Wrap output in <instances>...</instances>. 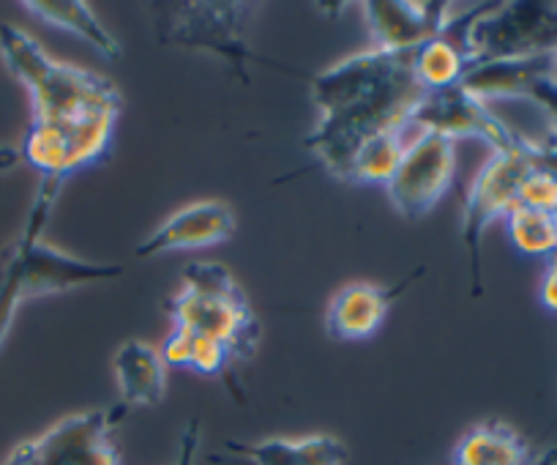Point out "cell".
<instances>
[{"label":"cell","instance_id":"1","mask_svg":"<svg viewBox=\"0 0 557 465\" xmlns=\"http://www.w3.org/2000/svg\"><path fill=\"white\" fill-rule=\"evenodd\" d=\"M424 94L412 74V50L391 52L369 47L356 52L312 79L320 121L304 137V146L331 175L350 181L358 148L380 132L410 126Z\"/></svg>","mask_w":557,"mask_h":465},{"label":"cell","instance_id":"2","mask_svg":"<svg viewBox=\"0 0 557 465\" xmlns=\"http://www.w3.org/2000/svg\"><path fill=\"white\" fill-rule=\"evenodd\" d=\"M0 58L28 88L34 124L69 132L96 115H121L123 99L110 79L83 66L55 61L17 25H0Z\"/></svg>","mask_w":557,"mask_h":465},{"label":"cell","instance_id":"3","mask_svg":"<svg viewBox=\"0 0 557 465\" xmlns=\"http://www.w3.org/2000/svg\"><path fill=\"white\" fill-rule=\"evenodd\" d=\"M58 195H61V186L41 181L23 236L12 247L3 249L7 264L0 277V347L9 340L20 307L30 298L74 291V287L115 280L123 274L121 266L88 264L41 242V230L50 222Z\"/></svg>","mask_w":557,"mask_h":465},{"label":"cell","instance_id":"4","mask_svg":"<svg viewBox=\"0 0 557 465\" xmlns=\"http://www.w3.org/2000/svg\"><path fill=\"white\" fill-rule=\"evenodd\" d=\"M181 274L184 287L164 302L173 326L222 342L235 362H249L260 340V320L227 266L189 264Z\"/></svg>","mask_w":557,"mask_h":465},{"label":"cell","instance_id":"5","mask_svg":"<svg viewBox=\"0 0 557 465\" xmlns=\"http://www.w3.org/2000/svg\"><path fill=\"white\" fill-rule=\"evenodd\" d=\"M462 41L470 66L555 56L557 3L519 0V3H490L473 9Z\"/></svg>","mask_w":557,"mask_h":465},{"label":"cell","instance_id":"6","mask_svg":"<svg viewBox=\"0 0 557 465\" xmlns=\"http://www.w3.org/2000/svg\"><path fill=\"white\" fill-rule=\"evenodd\" d=\"M535 168L533 148L528 137L519 135L517 146L492 151L484 168L475 173L465 197L462 213V244L470 255V277H473V296H481V238L492 222L506 217L519 200V186L524 175Z\"/></svg>","mask_w":557,"mask_h":465},{"label":"cell","instance_id":"7","mask_svg":"<svg viewBox=\"0 0 557 465\" xmlns=\"http://www.w3.org/2000/svg\"><path fill=\"white\" fill-rule=\"evenodd\" d=\"M126 411L121 403L110 411L66 416L41 436L14 446L3 465H121L112 430Z\"/></svg>","mask_w":557,"mask_h":465},{"label":"cell","instance_id":"8","mask_svg":"<svg viewBox=\"0 0 557 465\" xmlns=\"http://www.w3.org/2000/svg\"><path fill=\"white\" fill-rule=\"evenodd\" d=\"M454 173H457L454 143L432 132H416L405 159L385 184L391 206L405 219L424 217L451 189Z\"/></svg>","mask_w":557,"mask_h":465},{"label":"cell","instance_id":"9","mask_svg":"<svg viewBox=\"0 0 557 465\" xmlns=\"http://www.w3.org/2000/svg\"><path fill=\"white\" fill-rule=\"evenodd\" d=\"M410 126L416 132H432L446 140H457V137H479L492 151H503V148L517 146L519 135L508 130L490 105L470 96L462 85L443 90H430L424 99L418 101L416 112H412Z\"/></svg>","mask_w":557,"mask_h":465},{"label":"cell","instance_id":"10","mask_svg":"<svg viewBox=\"0 0 557 465\" xmlns=\"http://www.w3.org/2000/svg\"><path fill=\"white\" fill-rule=\"evenodd\" d=\"M244 9V3H189L164 30V41L216 52L219 58L233 63L244 83H249L244 61H251V50L240 34Z\"/></svg>","mask_w":557,"mask_h":465},{"label":"cell","instance_id":"11","mask_svg":"<svg viewBox=\"0 0 557 465\" xmlns=\"http://www.w3.org/2000/svg\"><path fill=\"white\" fill-rule=\"evenodd\" d=\"M363 20L372 34V47L410 52L426 39L441 36L457 20L451 3H418V0H369L361 3Z\"/></svg>","mask_w":557,"mask_h":465},{"label":"cell","instance_id":"12","mask_svg":"<svg viewBox=\"0 0 557 465\" xmlns=\"http://www.w3.org/2000/svg\"><path fill=\"white\" fill-rule=\"evenodd\" d=\"M235 236V217L227 203L200 200L181 208L164 224H159L151 236L137 244V258L175 253V249H206L230 242Z\"/></svg>","mask_w":557,"mask_h":465},{"label":"cell","instance_id":"13","mask_svg":"<svg viewBox=\"0 0 557 465\" xmlns=\"http://www.w3.org/2000/svg\"><path fill=\"white\" fill-rule=\"evenodd\" d=\"M410 282L412 277H405L391 287L372 285V282H352V285L342 287L325 309V331H329L331 340L361 342L377 334L394 298Z\"/></svg>","mask_w":557,"mask_h":465},{"label":"cell","instance_id":"14","mask_svg":"<svg viewBox=\"0 0 557 465\" xmlns=\"http://www.w3.org/2000/svg\"><path fill=\"white\" fill-rule=\"evenodd\" d=\"M117 392L121 403L126 408H151L164 400L168 392V365L162 362V354L143 340H128L117 347L115 359Z\"/></svg>","mask_w":557,"mask_h":465},{"label":"cell","instance_id":"15","mask_svg":"<svg viewBox=\"0 0 557 465\" xmlns=\"http://www.w3.org/2000/svg\"><path fill=\"white\" fill-rule=\"evenodd\" d=\"M470 17L468 14H457L451 25L443 30L435 39H426L424 45H418L412 50V74H416L418 85L430 94V90L454 88L462 83V77L470 69V58L465 52L462 34L468 28Z\"/></svg>","mask_w":557,"mask_h":465},{"label":"cell","instance_id":"16","mask_svg":"<svg viewBox=\"0 0 557 465\" xmlns=\"http://www.w3.org/2000/svg\"><path fill=\"white\" fill-rule=\"evenodd\" d=\"M227 452L251 465H345L347 449L334 436H307L298 441L271 438L260 443L227 441Z\"/></svg>","mask_w":557,"mask_h":465},{"label":"cell","instance_id":"17","mask_svg":"<svg viewBox=\"0 0 557 465\" xmlns=\"http://www.w3.org/2000/svg\"><path fill=\"white\" fill-rule=\"evenodd\" d=\"M23 9H28L36 20L52 25L58 30H66L74 34L77 39L88 41L99 56H104L107 61H117L121 58V45H117L115 36L101 25V20L96 17L94 9L83 0H25Z\"/></svg>","mask_w":557,"mask_h":465},{"label":"cell","instance_id":"18","mask_svg":"<svg viewBox=\"0 0 557 465\" xmlns=\"http://www.w3.org/2000/svg\"><path fill=\"white\" fill-rule=\"evenodd\" d=\"M530 460L528 441L503 421L473 427L454 449V465H530Z\"/></svg>","mask_w":557,"mask_h":465},{"label":"cell","instance_id":"19","mask_svg":"<svg viewBox=\"0 0 557 465\" xmlns=\"http://www.w3.org/2000/svg\"><path fill=\"white\" fill-rule=\"evenodd\" d=\"M412 137H416V130H412V126H399V130L380 132L372 140L363 143V146L358 148L356 159H352V184H388L391 175L396 173V168H399L401 159H405V151L407 146H410Z\"/></svg>","mask_w":557,"mask_h":465},{"label":"cell","instance_id":"20","mask_svg":"<svg viewBox=\"0 0 557 465\" xmlns=\"http://www.w3.org/2000/svg\"><path fill=\"white\" fill-rule=\"evenodd\" d=\"M506 233L511 238L513 249L528 258H549L557 247V213L528 208L522 203L511 206V211L503 217Z\"/></svg>","mask_w":557,"mask_h":465},{"label":"cell","instance_id":"21","mask_svg":"<svg viewBox=\"0 0 557 465\" xmlns=\"http://www.w3.org/2000/svg\"><path fill=\"white\" fill-rule=\"evenodd\" d=\"M528 208H539V211L557 213V175L549 168L535 162V168L524 175L522 186H519V200Z\"/></svg>","mask_w":557,"mask_h":465},{"label":"cell","instance_id":"22","mask_svg":"<svg viewBox=\"0 0 557 465\" xmlns=\"http://www.w3.org/2000/svg\"><path fill=\"white\" fill-rule=\"evenodd\" d=\"M233 365H235L233 354H230L222 342L206 340V336H195L189 370L200 372V376L216 378V376H224V372H227Z\"/></svg>","mask_w":557,"mask_h":465},{"label":"cell","instance_id":"23","mask_svg":"<svg viewBox=\"0 0 557 465\" xmlns=\"http://www.w3.org/2000/svg\"><path fill=\"white\" fill-rule=\"evenodd\" d=\"M191 347H195V334L173 326V334L164 340V345L159 347V354H162V362L168 367H189Z\"/></svg>","mask_w":557,"mask_h":465},{"label":"cell","instance_id":"24","mask_svg":"<svg viewBox=\"0 0 557 465\" xmlns=\"http://www.w3.org/2000/svg\"><path fill=\"white\" fill-rule=\"evenodd\" d=\"M541 304L552 313H557V247L555 253L546 258V271L544 282H541Z\"/></svg>","mask_w":557,"mask_h":465},{"label":"cell","instance_id":"25","mask_svg":"<svg viewBox=\"0 0 557 465\" xmlns=\"http://www.w3.org/2000/svg\"><path fill=\"white\" fill-rule=\"evenodd\" d=\"M197 446H200V421L191 419L186 425L184 436H181V446H178V460L173 465H195V454Z\"/></svg>","mask_w":557,"mask_h":465},{"label":"cell","instance_id":"26","mask_svg":"<svg viewBox=\"0 0 557 465\" xmlns=\"http://www.w3.org/2000/svg\"><path fill=\"white\" fill-rule=\"evenodd\" d=\"M20 162H23L20 148H0V173H9V170L17 168Z\"/></svg>","mask_w":557,"mask_h":465},{"label":"cell","instance_id":"27","mask_svg":"<svg viewBox=\"0 0 557 465\" xmlns=\"http://www.w3.org/2000/svg\"><path fill=\"white\" fill-rule=\"evenodd\" d=\"M530 465H557V449H546L544 454L530 460Z\"/></svg>","mask_w":557,"mask_h":465},{"label":"cell","instance_id":"28","mask_svg":"<svg viewBox=\"0 0 557 465\" xmlns=\"http://www.w3.org/2000/svg\"><path fill=\"white\" fill-rule=\"evenodd\" d=\"M3 264H7V253H0V277H3Z\"/></svg>","mask_w":557,"mask_h":465},{"label":"cell","instance_id":"29","mask_svg":"<svg viewBox=\"0 0 557 465\" xmlns=\"http://www.w3.org/2000/svg\"><path fill=\"white\" fill-rule=\"evenodd\" d=\"M555 72H557V52H555Z\"/></svg>","mask_w":557,"mask_h":465}]
</instances>
